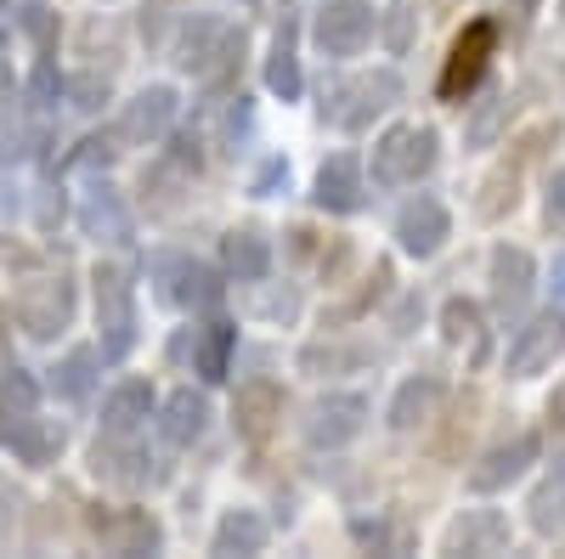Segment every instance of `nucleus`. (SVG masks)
<instances>
[{"mask_svg": "<svg viewBox=\"0 0 565 559\" xmlns=\"http://www.w3.org/2000/svg\"><path fill=\"white\" fill-rule=\"evenodd\" d=\"M170 52H175L181 74H193L204 85H221L226 74H238V63H244V29L232 18H221V12H193V18H181Z\"/></svg>", "mask_w": 565, "mask_h": 559, "instance_id": "f257e3e1", "label": "nucleus"}, {"mask_svg": "<svg viewBox=\"0 0 565 559\" xmlns=\"http://www.w3.org/2000/svg\"><path fill=\"white\" fill-rule=\"evenodd\" d=\"M90 294H97L103 362H125L136 351V283H130V271L103 260L97 271H90Z\"/></svg>", "mask_w": 565, "mask_h": 559, "instance_id": "f03ea898", "label": "nucleus"}, {"mask_svg": "<svg viewBox=\"0 0 565 559\" xmlns=\"http://www.w3.org/2000/svg\"><path fill=\"white\" fill-rule=\"evenodd\" d=\"M396 103H402V74H391V68H373V74H356V79H340V85H322V119H334L345 130H367Z\"/></svg>", "mask_w": 565, "mask_h": 559, "instance_id": "7ed1b4c3", "label": "nucleus"}, {"mask_svg": "<svg viewBox=\"0 0 565 559\" xmlns=\"http://www.w3.org/2000/svg\"><path fill=\"white\" fill-rule=\"evenodd\" d=\"M441 159V136L430 125H396L373 142V186H413Z\"/></svg>", "mask_w": 565, "mask_h": 559, "instance_id": "20e7f679", "label": "nucleus"}, {"mask_svg": "<svg viewBox=\"0 0 565 559\" xmlns=\"http://www.w3.org/2000/svg\"><path fill=\"white\" fill-rule=\"evenodd\" d=\"M148 277H153V294L175 311H215L226 283H221V271L193 260V255H153L148 260Z\"/></svg>", "mask_w": 565, "mask_h": 559, "instance_id": "39448f33", "label": "nucleus"}, {"mask_svg": "<svg viewBox=\"0 0 565 559\" xmlns=\"http://www.w3.org/2000/svg\"><path fill=\"white\" fill-rule=\"evenodd\" d=\"M74 283L57 271V277H29V283L12 294V316L29 340H57L68 322H74Z\"/></svg>", "mask_w": 565, "mask_h": 559, "instance_id": "423d86ee", "label": "nucleus"}, {"mask_svg": "<svg viewBox=\"0 0 565 559\" xmlns=\"http://www.w3.org/2000/svg\"><path fill=\"white\" fill-rule=\"evenodd\" d=\"M373 29H380V18H373L367 0H328V7H317V18H311L317 52H322V57H340V63L367 52Z\"/></svg>", "mask_w": 565, "mask_h": 559, "instance_id": "0eeeda50", "label": "nucleus"}, {"mask_svg": "<svg viewBox=\"0 0 565 559\" xmlns=\"http://www.w3.org/2000/svg\"><path fill=\"white\" fill-rule=\"evenodd\" d=\"M175 114H181L175 85H141L136 97L119 108V119H114V142L153 148V142H164V136L175 130Z\"/></svg>", "mask_w": 565, "mask_h": 559, "instance_id": "6e6552de", "label": "nucleus"}, {"mask_svg": "<svg viewBox=\"0 0 565 559\" xmlns=\"http://www.w3.org/2000/svg\"><path fill=\"white\" fill-rule=\"evenodd\" d=\"M362 430H367V396H356V390H328L306 407V441L317 452H340Z\"/></svg>", "mask_w": 565, "mask_h": 559, "instance_id": "1a4fd4ad", "label": "nucleus"}, {"mask_svg": "<svg viewBox=\"0 0 565 559\" xmlns=\"http://www.w3.org/2000/svg\"><path fill=\"white\" fill-rule=\"evenodd\" d=\"M90 537H97L103 553H119V559L164 548V526L148 515V508H97V515H90Z\"/></svg>", "mask_w": 565, "mask_h": 559, "instance_id": "9d476101", "label": "nucleus"}, {"mask_svg": "<svg viewBox=\"0 0 565 559\" xmlns=\"http://www.w3.org/2000/svg\"><path fill=\"white\" fill-rule=\"evenodd\" d=\"M559 351H565V311L532 316L526 329L509 340V379H537V373L554 367Z\"/></svg>", "mask_w": 565, "mask_h": 559, "instance_id": "9b49d317", "label": "nucleus"}, {"mask_svg": "<svg viewBox=\"0 0 565 559\" xmlns=\"http://www.w3.org/2000/svg\"><path fill=\"white\" fill-rule=\"evenodd\" d=\"M447 238H452V215H447V204H441L436 193H418L413 204H402V215H396V244H402V255L430 260V255H441Z\"/></svg>", "mask_w": 565, "mask_h": 559, "instance_id": "f8f14e48", "label": "nucleus"}, {"mask_svg": "<svg viewBox=\"0 0 565 559\" xmlns=\"http://www.w3.org/2000/svg\"><path fill=\"white\" fill-rule=\"evenodd\" d=\"M311 204L328 209V215H356L367 204V175H362V159L356 153H334L322 159L317 181H311Z\"/></svg>", "mask_w": 565, "mask_h": 559, "instance_id": "ddd939ff", "label": "nucleus"}, {"mask_svg": "<svg viewBox=\"0 0 565 559\" xmlns=\"http://www.w3.org/2000/svg\"><path fill=\"white\" fill-rule=\"evenodd\" d=\"M492 40H498L492 23H469V29L452 40V57H447V68H441V97H447V103H458V97H469V90H476V79L487 74V57H492Z\"/></svg>", "mask_w": 565, "mask_h": 559, "instance_id": "4468645a", "label": "nucleus"}, {"mask_svg": "<svg viewBox=\"0 0 565 559\" xmlns=\"http://www.w3.org/2000/svg\"><path fill=\"white\" fill-rule=\"evenodd\" d=\"M79 226H85V238H97V244H130L136 238V215H130L125 193H119V186H108V181H97L85 193Z\"/></svg>", "mask_w": 565, "mask_h": 559, "instance_id": "2eb2a0df", "label": "nucleus"}, {"mask_svg": "<svg viewBox=\"0 0 565 559\" xmlns=\"http://www.w3.org/2000/svg\"><path fill=\"white\" fill-rule=\"evenodd\" d=\"M277 418H282V390L271 379H244L238 396H232V430L260 447V441H271Z\"/></svg>", "mask_w": 565, "mask_h": 559, "instance_id": "dca6fc26", "label": "nucleus"}, {"mask_svg": "<svg viewBox=\"0 0 565 559\" xmlns=\"http://www.w3.org/2000/svg\"><path fill=\"white\" fill-rule=\"evenodd\" d=\"M441 548L447 553H476V559L509 553V520L498 515V508H463V515L447 526Z\"/></svg>", "mask_w": 565, "mask_h": 559, "instance_id": "f3484780", "label": "nucleus"}, {"mask_svg": "<svg viewBox=\"0 0 565 559\" xmlns=\"http://www.w3.org/2000/svg\"><path fill=\"white\" fill-rule=\"evenodd\" d=\"M537 452H543L537 436H514V441L492 447V452L476 463V470H469V486H476V492H503V486H514V481L532 470Z\"/></svg>", "mask_w": 565, "mask_h": 559, "instance_id": "a211bd4d", "label": "nucleus"}, {"mask_svg": "<svg viewBox=\"0 0 565 559\" xmlns=\"http://www.w3.org/2000/svg\"><path fill=\"white\" fill-rule=\"evenodd\" d=\"M153 407H159V396H153V385L148 379H125V385H114L108 396H103V436H141L148 430V418H153Z\"/></svg>", "mask_w": 565, "mask_h": 559, "instance_id": "6ab92c4d", "label": "nucleus"}, {"mask_svg": "<svg viewBox=\"0 0 565 559\" xmlns=\"http://www.w3.org/2000/svg\"><path fill=\"white\" fill-rule=\"evenodd\" d=\"M153 412H159V436H164L170 447H193V441L210 430V396L193 390V385L170 390L164 407H153Z\"/></svg>", "mask_w": 565, "mask_h": 559, "instance_id": "aec40b11", "label": "nucleus"}, {"mask_svg": "<svg viewBox=\"0 0 565 559\" xmlns=\"http://www.w3.org/2000/svg\"><path fill=\"white\" fill-rule=\"evenodd\" d=\"M148 452L136 447V436H103L97 441V452H90V470H97V481H108V486H148Z\"/></svg>", "mask_w": 565, "mask_h": 559, "instance_id": "412c9836", "label": "nucleus"}, {"mask_svg": "<svg viewBox=\"0 0 565 559\" xmlns=\"http://www.w3.org/2000/svg\"><path fill=\"white\" fill-rule=\"evenodd\" d=\"M0 436H7V447L29 463V470H52V463L63 458V447H68V430L57 424V418H40V412H29L23 424L0 430Z\"/></svg>", "mask_w": 565, "mask_h": 559, "instance_id": "4be33fe9", "label": "nucleus"}, {"mask_svg": "<svg viewBox=\"0 0 565 559\" xmlns=\"http://www.w3.org/2000/svg\"><path fill=\"white\" fill-rule=\"evenodd\" d=\"M532 277H537V266H532V255L526 249H492V305H498V316H521V305H526V294H532Z\"/></svg>", "mask_w": 565, "mask_h": 559, "instance_id": "5701e85b", "label": "nucleus"}, {"mask_svg": "<svg viewBox=\"0 0 565 559\" xmlns=\"http://www.w3.org/2000/svg\"><path fill=\"white\" fill-rule=\"evenodd\" d=\"M221 266L226 277H238V283H266V271H271V238L255 226H232L226 238H221Z\"/></svg>", "mask_w": 565, "mask_h": 559, "instance_id": "b1692460", "label": "nucleus"}, {"mask_svg": "<svg viewBox=\"0 0 565 559\" xmlns=\"http://www.w3.org/2000/svg\"><path fill=\"white\" fill-rule=\"evenodd\" d=\"M232 351H238V329L226 316H210L204 329H193V373L204 385H221L232 373Z\"/></svg>", "mask_w": 565, "mask_h": 559, "instance_id": "393cba45", "label": "nucleus"}, {"mask_svg": "<svg viewBox=\"0 0 565 559\" xmlns=\"http://www.w3.org/2000/svg\"><path fill=\"white\" fill-rule=\"evenodd\" d=\"M441 396H447V385L436 379V373H418V379H407L402 390H396V401H391V430H418V424H430V418L441 412Z\"/></svg>", "mask_w": 565, "mask_h": 559, "instance_id": "a878e982", "label": "nucleus"}, {"mask_svg": "<svg viewBox=\"0 0 565 559\" xmlns=\"http://www.w3.org/2000/svg\"><path fill=\"white\" fill-rule=\"evenodd\" d=\"M193 130H199V142H210V148H232L249 130V103L244 97H210L199 108Z\"/></svg>", "mask_w": 565, "mask_h": 559, "instance_id": "bb28decb", "label": "nucleus"}, {"mask_svg": "<svg viewBox=\"0 0 565 559\" xmlns=\"http://www.w3.org/2000/svg\"><path fill=\"white\" fill-rule=\"evenodd\" d=\"M271 526L255 515V508H226L215 520V553H266Z\"/></svg>", "mask_w": 565, "mask_h": 559, "instance_id": "cd10ccee", "label": "nucleus"}, {"mask_svg": "<svg viewBox=\"0 0 565 559\" xmlns=\"http://www.w3.org/2000/svg\"><path fill=\"white\" fill-rule=\"evenodd\" d=\"M441 340L447 345H469V362H487V322L476 300H447L441 305Z\"/></svg>", "mask_w": 565, "mask_h": 559, "instance_id": "c85d7f7f", "label": "nucleus"}, {"mask_svg": "<svg viewBox=\"0 0 565 559\" xmlns=\"http://www.w3.org/2000/svg\"><path fill=\"white\" fill-rule=\"evenodd\" d=\"M29 412H40V379L29 367H7L0 373V430H12V424H23Z\"/></svg>", "mask_w": 565, "mask_h": 559, "instance_id": "c756f323", "label": "nucleus"}, {"mask_svg": "<svg viewBox=\"0 0 565 559\" xmlns=\"http://www.w3.org/2000/svg\"><path fill=\"white\" fill-rule=\"evenodd\" d=\"M266 90L277 103H300V90H306V74H300V57H295V34L282 29L277 45H271V57H266Z\"/></svg>", "mask_w": 565, "mask_h": 559, "instance_id": "7c9ffc66", "label": "nucleus"}, {"mask_svg": "<svg viewBox=\"0 0 565 559\" xmlns=\"http://www.w3.org/2000/svg\"><path fill=\"white\" fill-rule=\"evenodd\" d=\"M532 526L543 531V537H554V531H565V458H554V475L532 492Z\"/></svg>", "mask_w": 565, "mask_h": 559, "instance_id": "2f4dec72", "label": "nucleus"}, {"mask_svg": "<svg viewBox=\"0 0 565 559\" xmlns=\"http://www.w3.org/2000/svg\"><path fill=\"white\" fill-rule=\"evenodd\" d=\"M90 385H97V351H90V345L68 351V356L52 367V390H57V396H68V401H85V396H90Z\"/></svg>", "mask_w": 565, "mask_h": 559, "instance_id": "473e14b6", "label": "nucleus"}, {"mask_svg": "<svg viewBox=\"0 0 565 559\" xmlns=\"http://www.w3.org/2000/svg\"><path fill=\"white\" fill-rule=\"evenodd\" d=\"M509 97H481L476 108H469V119H463V142L469 148H498V136H503V125H509Z\"/></svg>", "mask_w": 565, "mask_h": 559, "instance_id": "72a5a7b5", "label": "nucleus"}, {"mask_svg": "<svg viewBox=\"0 0 565 559\" xmlns=\"http://www.w3.org/2000/svg\"><path fill=\"white\" fill-rule=\"evenodd\" d=\"M351 542L367 553H407V531L391 515H356L351 520Z\"/></svg>", "mask_w": 565, "mask_h": 559, "instance_id": "f704fd0d", "label": "nucleus"}, {"mask_svg": "<svg viewBox=\"0 0 565 559\" xmlns=\"http://www.w3.org/2000/svg\"><path fill=\"white\" fill-rule=\"evenodd\" d=\"M63 97L79 108V114H97L114 90H108V79L103 74H74V79H63Z\"/></svg>", "mask_w": 565, "mask_h": 559, "instance_id": "c9c22d12", "label": "nucleus"}, {"mask_svg": "<svg viewBox=\"0 0 565 559\" xmlns=\"http://www.w3.org/2000/svg\"><path fill=\"white\" fill-rule=\"evenodd\" d=\"M23 97H29L34 108H57V97H63V74H57L52 57H40V68H34L29 85H23Z\"/></svg>", "mask_w": 565, "mask_h": 559, "instance_id": "e433bc0d", "label": "nucleus"}, {"mask_svg": "<svg viewBox=\"0 0 565 559\" xmlns=\"http://www.w3.org/2000/svg\"><path fill=\"white\" fill-rule=\"evenodd\" d=\"M63 215H68L63 186H40V193H34V226H40V232H52V226H63Z\"/></svg>", "mask_w": 565, "mask_h": 559, "instance_id": "4c0bfd02", "label": "nucleus"}, {"mask_svg": "<svg viewBox=\"0 0 565 559\" xmlns=\"http://www.w3.org/2000/svg\"><path fill=\"white\" fill-rule=\"evenodd\" d=\"M170 23H175V0H153L148 18H141V34H148V45H170ZM181 29V23H175Z\"/></svg>", "mask_w": 565, "mask_h": 559, "instance_id": "58836bf2", "label": "nucleus"}, {"mask_svg": "<svg viewBox=\"0 0 565 559\" xmlns=\"http://www.w3.org/2000/svg\"><path fill=\"white\" fill-rule=\"evenodd\" d=\"M543 221H548V232H559V238H565V170H554V175H548V193H543Z\"/></svg>", "mask_w": 565, "mask_h": 559, "instance_id": "ea45409f", "label": "nucleus"}, {"mask_svg": "<svg viewBox=\"0 0 565 559\" xmlns=\"http://www.w3.org/2000/svg\"><path fill=\"white\" fill-rule=\"evenodd\" d=\"M108 159H114V142H103V136H85V142L68 153V164H74V170H103Z\"/></svg>", "mask_w": 565, "mask_h": 559, "instance_id": "a19ab883", "label": "nucleus"}, {"mask_svg": "<svg viewBox=\"0 0 565 559\" xmlns=\"http://www.w3.org/2000/svg\"><path fill=\"white\" fill-rule=\"evenodd\" d=\"M277 186H289V159H266V164H260V175H255V198L277 193Z\"/></svg>", "mask_w": 565, "mask_h": 559, "instance_id": "79ce46f5", "label": "nucleus"}, {"mask_svg": "<svg viewBox=\"0 0 565 559\" xmlns=\"http://www.w3.org/2000/svg\"><path fill=\"white\" fill-rule=\"evenodd\" d=\"M407 40H413V7H396V18H391V52H407Z\"/></svg>", "mask_w": 565, "mask_h": 559, "instance_id": "37998d69", "label": "nucleus"}, {"mask_svg": "<svg viewBox=\"0 0 565 559\" xmlns=\"http://www.w3.org/2000/svg\"><path fill=\"white\" fill-rule=\"evenodd\" d=\"M12 515H18V492H12V481H0V542L12 537Z\"/></svg>", "mask_w": 565, "mask_h": 559, "instance_id": "c03bdc74", "label": "nucleus"}, {"mask_svg": "<svg viewBox=\"0 0 565 559\" xmlns=\"http://www.w3.org/2000/svg\"><path fill=\"white\" fill-rule=\"evenodd\" d=\"M12 97H18L12 79H0V125H12V119H18V103H12Z\"/></svg>", "mask_w": 565, "mask_h": 559, "instance_id": "a18cd8bd", "label": "nucleus"}, {"mask_svg": "<svg viewBox=\"0 0 565 559\" xmlns=\"http://www.w3.org/2000/svg\"><path fill=\"white\" fill-rule=\"evenodd\" d=\"M12 221H18V193L0 181V226H12Z\"/></svg>", "mask_w": 565, "mask_h": 559, "instance_id": "49530a36", "label": "nucleus"}, {"mask_svg": "<svg viewBox=\"0 0 565 559\" xmlns=\"http://www.w3.org/2000/svg\"><path fill=\"white\" fill-rule=\"evenodd\" d=\"M548 418H554V424H559V430H565V385H559V390H554V396H548Z\"/></svg>", "mask_w": 565, "mask_h": 559, "instance_id": "de8ad7c7", "label": "nucleus"}, {"mask_svg": "<svg viewBox=\"0 0 565 559\" xmlns=\"http://www.w3.org/2000/svg\"><path fill=\"white\" fill-rule=\"evenodd\" d=\"M532 7H537V0H514V29L532 23Z\"/></svg>", "mask_w": 565, "mask_h": 559, "instance_id": "09e8293b", "label": "nucleus"}, {"mask_svg": "<svg viewBox=\"0 0 565 559\" xmlns=\"http://www.w3.org/2000/svg\"><path fill=\"white\" fill-rule=\"evenodd\" d=\"M0 7H7V12H12V18H23V12H29V7H40V0H0Z\"/></svg>", "mask_w": 565, "mask_h": 559, "instance_id": "8fccbe9b", "label": "nucleus"}, {"mask_svg": "<svg viewBox=\"0 0 565 559\" xmlns=\"http://www.w3.org/2000/svg\"><path fill=\"white\" fill-rule=\"evenodd\" d=\"M554 289H559V300H565V255L554 260Z\"/></svg>", "mask_w": 565, "mask_h": 559, "instance_id": "3c124183", "label": "nucleus"}]
</instances>
